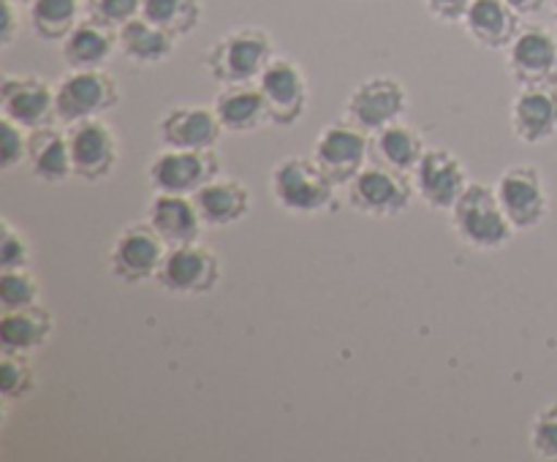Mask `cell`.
Masks as SVG:
<instances>
[{
    "mask_svg": "<svg viewBox=\"0 0 557 462\" xmlns=\"http://www.w3.org/2000/svg\"><path fill=\"white\" fill-rule=\"evenodd\" d=\"M275 204L292 215H319L337 207V185L310 155H288L270 174Z\"/></svg>",
    "mask_w": 557,
    "mask_h": 462,
    "instance_id": "1",
    "label": "cell"
},
{
    "mask_svg": "<svg viewBox=\"0 0 557 462\" xmlns=\"http://www.w3.org/2000/svg\"><path fill=\"white\" fill-rule=\"evenodd\" d=\"M451 228L457 237L476 250H500L515 237V223L509 221L506 210L500 207L495 185L468 183L460 199L449 210Z\"/></svg>",
    "mask_w": 557,
    "mask_h": 462,
    "instance_id": "2",
    "label": "cell"
},
{
    "mask_svg": "<svg viewBox=\"0 0 557 462\" xmlns=\"http://www.w3.org/2000/svg\"><path fill=\"white\" fill-rule=\"evenodd\" d=\"M275 58V43L261 27H237L218 38L205 52V68L218 85L256 82L267 63Z\"/></svg>",
    "mask_w": 557,
    "mask_h": 462,
    "instance_id": "3",
    "label": "cell"
},
{
    "mask_svg": "<svg viewBox=\"0 0 557 462\" xmlns=\"http://www.w3.org/2000/svg\"><path fill=\"white\" fill-rule=\"evenodd\" d=\"M348 188V204L354 212L368 217H397L411 207L417 188L413 177L406 172L386 166V163H368Z\"/></svg>",
    "mask_w": 557,
    "mask_h": 462,
    "instance_id": "4",
    "label": "cell"
},
{
    "mask_svg": "<svg viewBox=\"0 0 557 462\" xmlns=\"http://www.w3.org/2000/svg\"><path fill=\"white\" fill-rule=\"evenodd\" d=\"M370 150H373V136L368 130L354 125L351 120H335L319 130L310 158L337 188H346L370 163Z\"/></svg>",
    "mask_w": 557,
    "mask_h": 462,
    "instance_id": "5",
    "label": "cell"
},
{
    "mask_svg": "<svg viewBox=\"0 0 557 462\" xmlns=\"http://www.w3.org/2000/svg\"><path fill=\"white\" fill-rule=\"evenodd\" d=\"M166 253L169 245L163 242L161 234L150 223H131L114 237L107 255V270L114 280L139 286V283L156 280Z\"/></svg>",
    "mask_w": 557,
    "mask_h": 462,
    "instance_id": "6",
    "label": "cell"
},
{
    "mask_svg": "<svg viewBox=\"0 0 557 462\" xmlns=\"http://www.w3.org/2000/svg\"><path fill=\"white\" fill-rule=\"evenodd\" d=\"M54 107H58V120L65 125L103 117L120 107V87L103 68L69 71L54 85Z\"/></svg>",
    "mask_w": 557,
    "mask_h": 462,
    "instance_id": "7",
    "label": "cell"
},
{
    "mask_svg": "<svg viewBox=\"0 0 557 462\" xmlns=\"http://www.w3.org/2000/svg\"><path fill=\"white\" fill-rule=\"evenodd\" d=\"M215 177H221V155L215 150L163 147L147 166V179H150L152 190H161V193L194 196Z\"/></svg>",
    "mask_w": 557,
    "mask_h": 462,
    "instance_id": "8",
    "label": "cell"
},
{
    "mask_svg": "<svg viewBox=\"0 0 557 462\" xmlns=\"http://www.w3.org/2000/svg\"><path fill=\"white\" fill-rule=\"evenodd\" d=\"M259 85L261 98L267 103V114H270L272 125H281V128H292L308 112L310 101V87H308V74L302 71V65L292 58H275L267 63V68L261 71V76L256 79Z\"/></svg>",
    "mask_w": 557,
    "mask_h": 462,
    "instance_id": "9",
    "label": "cell"
},
{
    "mask_svg": "<svg viewBox=\"0 0 557 462\" xmlns=\"http://www.w3.org/2000/svg\"><path fill=\"white\" fill-rule=\"evenodd\" d=\"M156 283L172 297H205L221 283V259L201 242L169 248Z\"/></svg>",
    "mask_w": 557,
    "mask_h": 462,
    "instance_id": "10",
    "label": "cell"
},
{
    "mask_svg": "<svg viewBox=\"0 0 557 462\" xmlns=\"http://www.w3.org/2000/svg\"><path fill=\"white\" fill-rule=\"evenodd\" d=\"M65 136H69L74 177L85 183H101L112 177L120 161V141L112 125L103 123V117L79 120L65 128Z\"/></svg>",
    "mask_w": 557,
    "mask_h": 462,
    "instance_id": "11",
    "label": "cell"
},
{
    "mask_svg": "<svg viewBox=\"0 0 557 462\" xmlns=\"http://www.w3.org/2000/svg\"><path fill=\"white\" fill-rule=\"evenodd\" d=\"M408 112V90L395 76H370L359 82L346 98V120L370 136L397 123Z\"/></svg>",
    "mask_w": 557,
    "mask_h": 462,
    "instance_id": "12",
    "label": "cell"
},
{
    "mask_svg": "<svg viewBox=\"0 0 557 462\" xmlns=\"http://www.w3.org/2000/svg\"><path fill=\"white\" fill-rule=\"evenodd\" d=\"M495 193L517 232H531L547 221L549 190L542 172L531 163H517L506 168L495 183Z\"/></svg>",
    "mask_w": 557,
    "mask_h": 462,
    "instance_id": "13",
    "label": "cell"
},
{
    "mask_svg": "<svg viewBox=\"0 0 557 462\" xmlns=\"http://www.w3.org/2000/svg\"><path fill=\"white\" fill-rule=\"evenodd\" d=\"M411 177L422 204L435 212H449L471 183L462 158L446 147H428Z\"/></svg>",
    "mask_w": 557,
    "mask_h": 462,
    "instance_id": "14",
    "label": "cell"
},
{
    "mask_svg": "<svg viewBox=\"0 0 557 462\" xmlns=\"http://www.w3.org/2000/svg\"><path fill=\"white\" fill-rule=\"evenodd\" d=\"M506 65L520 87L557 85V36L542 25L522 27L506 49Z\"/></svg>",
    "mask_w": 557,
    "mask_h": 462,
    "instance_id": "15",
    "label": "cell"
},
{
    "mask_svg": "<svg viewBox=\"0 0 557 462\" xmlns=\"http://www.w3.org/2000/svg\"><path fill=\"white\" fill-rule=\"evenodd\" d=\"M0 112L3 117L38 128L58 120L54 107V85L36 74H3L0 79Z\"/></svg>",
    "mask_w": 557,
    "mask_h": 462,
    "instance_id": "16",
    "label": "cell"
},
{
    "mask_svg": "<svg viewBox=\"0 0 557 462\" xmlns=\"http://www.w3.org/2000/svg\"><path fill=\"white\" fill-rule=\"evenodd\" d=\"M226 134L215 109L201 103H180L158 120V139L163 147L180 150H215Z\"/></svg>",
    "mask_w": 557,
    "mask_h": 462,
    "instance_id": "17",
    "label": "cell"
},
{
    "mask_svg": "<svg viewBox=\"0 0 557 462\" xmlns=\"http://www.w3.org/2000/svg\"><path fill=\"white\" fill-rule=\"evenodd\" d=\"M511 130L522 145H544L557 134V85L520 87L511 101Z\"/></svg>",
    "mask_w": 557,
    "mask_h": 462,
    "instance_id": "18",
    "label": "cell"
},
{
    "mask_svg": "<svg viewBox=\"0 0 557 462\" xmlns=\"http://www.w3.org/2000/svg\"><path fill=\"white\" fill-rule=\"evenodd\" d=\"M145 221L161 234V239L169 248H174V245L199 242L201 228L207 226V223L201 221L199 210H196L194 196L161 193V190L152 193L150 204H147Z\"/></svg>",
    "mask_w": 557,
    "mask_h": 462,
    "instance_id": "19",
    "label": "cell"
},
{
    "mask_svg": "<svg viewBox=\"0 0 557 462\" xmlns=\"http://www.w3.org/2000/svg\"><path fill=\"white\" fill-rule=\"evenodd\" d=\"M120 52L117 30L103 22L85 16L69 36L60 41V58H63L69 71H87L103 68L112 60V54Z\"/></svg>",
    "mask_w": 557,
    "mask_h": 462,
    "instance_id": "20",
    "label": "cell"
},
{
    "mask_svg": "<svg viewBox=\"0 0 557 462\" xmlns=\"http://www.w3.org/2000/svg\"><path fill=\"white\" fill-rule=\"evenodd\" d=\"M522 16L506 0H473L462 16L468 36L484 49H509L517 38Z\"/></svg>",
    "mask_w": 557,
    "mask_h": 462,
    "instance_id": "21",
    "label": "cell"
},
{
    "mask_svg": "<svg viewBox=\"0 0 557 462\" xmlns=\"http://www.w3.org/2000/svg\"><path fill=\"white\" fill-rule=\"evenodd\" d=\"M212 109H215L223 130H228V134H250V130H259L261 125L270 123L267 103L256 82L221 85L218 96L212 98Z\"/></svg>",
    "mask_w": 557,
    "mask_h": 462,
    "instance_id": "22",
    "label": "cell"
},
{
    "mask_svg": "<svg viewBox=\"0 0 557 462\" xmlns=\"http://www.w3.org/2000/svg\"><path fill=\"white\" fill-rule=\"evenodd\" d=\"M196 210L207 226H232L248 217L250 190L234 177H215L194 193Z\"/></svg>",
    "mask_w": 557,
    "mask_h": 462,
    "instance_id": "23",
    "label": "cell"
},
{
    "mask_svg": "<svg viewBox=\"0 0 557 462\" xmlns=\"http://www.w3.org/2000/svg\"><path fill=\"white\" fill-rule=\"evenodd\" d=\"M27 163H30L33 177L41 179V183L54 185L71 177L74 166H71L65 130H60L54 123L30 128V136H27Z\"/></svg>",
    "mask_w": 557,
    "mask_h": 462,
    "instance_id": "24",
    "label": "cell"
},
{
    "mask_svg": "<svg viewBox=\"0 0 557 462\" xmlns=\"http://www.w3.org/2000/svg\"><path fill=\"white\" fill-rule=\"evenodd\" d=\"M54 315L41 302L30 308L3 310L0 319V348L14 353H30L52 337Z\"/></svg>",
    "mask_w": 557,
    "mask_h": 462,
    "instance_id": "25",
    "label": "cell"
},
{
    "mask_svg": "<svg viewBox=\"0 0 557 462\" xmlns=\"http://www.w3.org/2000/svg\"><path fill=\"white\" fill-rule=\"evenodd\" d=\"M117 47L125 60L136 65H158L166 63L177 49V38L150 22L147 16H136V20L125 22L117 30Z\"/></svg>",
    "mask_w": 557,
    "mask_h": 462,
    "instance_id": "26",
    "label": "cell"
},
{
    "mask_svg": "<svg viewBox=\"0 0 557 462\" xmlns=\"http://www.w3.org/2000/svg\"><path fill=\"white\" fill-rule=\"evenodd\" d=\"M373 150L379 161L386 163V166L413 174V168L419 166V161L428 152V141H424L422 130L397 120V123L386 125L384 130L373 134Z\"/></svg>",
    "mask_w": 557,
    "mask_h": 462,
    "instance_id": "27",
    "label": "cell"
},
{
    "mask_svg": "<svg viewBox=\"0 0 557 462\" xmlns=\"http://www.w3.org/2000/svg\"><path fill=\"white\" fill-rule=\"evenodd\" d=\"M87 0H30L27 25L41 41H63L82 20Z\"/></svg>",
    "mask_w": 557,
    "mask_h": 462,
    "instance_id": "28",
    "label": "cell"
},
{
    "mask_svg": "<svg viewBox=\"0 0 557 462\" xmlns=\"http://www.w3.org/2000/svg\"><path fill=\"white\" fill-rule=\"evenodd\" d=\"M141 16L156 22L174 38H185L201 25L205 5H201V0H145Z\"/></svg>",
    "mask_w": 557,
    "mask_h": 462,
    "instance_id": "29",
    "label": "cell"
},
{
    "mask_svg": "<svg viewBox=\"0 0 557 462\" xmlns=\"http://www.w3.org/2000/svg\"><path fill=\"white\" fill-rule=\"evenodd\" d=\"M33 391H36V373L27 362V353H0V397L5 402H16L30 397Z\"/></svg>",
    "mask_w": 557,
    "mask_h": 462,
    "instance_id": "30",
    "label": "cell"
},
{
    "mask_svg": "<svg viewBox=\"0 0 557 462\" xmlns=\"http://www.w3.org/2000/svg\"><path fill=\"white\" fill-rule=\"evenodd\" d=\"M41 299V283L27 266L22 270H0V304L3 310L30 308Z\"/></svg>",
    "mask_w": 557,
    "mask_h": 462,
    "instance_id": "31",
    "label": "cell"
},
{
    "mask_svg": "<svg viewBox=\"0 0 557 462\" xmlns=\"http://www.w3.org/2000/svg\"><path fill=\"white\" fill-rule=\"evenodd\" d=\"M528 440H531L533 454L542 457V460H557V400L547 402L533 416Z\"/></svg>",
    "mask_w": 557,
    "mask_h": 462,
    "instance_id": "32",
    "label": "cell"
},
{
    "mask_svg": "<svg viewBox=\"0 0 557 462\" xmlns=\"http://www.w3.org/2000/svg\"><path fill=\"white\" fill-rule=\"evenodd\" d=\"M27 264H30V242L9 217H3L0 221V270H22Z\"/></svg>",
    "mask_w": 557,
    "mask_h": 462,
    "instance_id": "33",
    "label": "cell"
},
{
    "mask_svg": "<svg viewBox=\"0 0 557 462\" xmlns=\"http://www.w3.org/2000/svg\"><path fill=\"white\" fill-rule=\"evenodd\" d=\"M27 136H30V128L9 117L0 120V163H3V172H11L22 161H27Z\"/></svg>",
    "mask_w": 557,
    "mask_h": 462,
    "instance_id": "34",
    "label": "cell"
},
{
    "mask_svg": "<svg viewBox=\"0 0 557 462\" xmlns=\"http://www.w3.org/2000/svg\"><path fill=\"white\" fill-rule=\"evenodd\" d=\"M141 9H145V0H87V16L114 27V30H120L125 22L136 20Z\"/></svg>",
    "mask_w": 557,
    "mask_h": 462,
    "instance_id": "35",
    "label": "cell"
},
{
    "mask_svg": "<svg viewBox=\"0 0 557 462\" xmlns=\"http://www.w3.org/2000/svg\"><path fill=\"white\" fill-rule=\"evenodd\" d=\"M22 30V3L3 0V20H0V47L9 49Z\"/></svg>",
    "mask_w": 557,
    "mask_h": 462,
    "instance_id": "36",
    "label": "cell"
},
{
    "mask_svg": "<svg viewBox=\"0 0 557 462\" xmlns=\"http://www.w3.org/2000/svg\"><path fill=\"white\" fill-rule=\"evenodd\" d=\"M473 0H424V5H428L430 16L438 22H446V25H455V22H462V16H466L468 5H471Z\"/></svg>",
    "mask_w": 557,
    "mask_h": 462,
    "instance_id": "37",
    "label": "cell"
},
{
    "mask_svg": "<svg viewBox=\"0 0 557 462\" xmlns=\"http://www.w3.org/2000/svg\"><path fill=\"white\" fill-rule=\"evenodd\" d=\"M506 3H509L520 16H533L544 9L547 0H506Z\"/></svg>",
    "mask_w": 557,
    "mask_h": 462,
    "instance_id": "38",
    "label": "cell"
},
{
    "mask_svg": "<svg viewBox=\"0 0 557 462\" xmlns=\"http://www.w3.org/2000/svg\"><path fill=\"white\" fill-rule=\"evenodd\" d=\"M20 3H22V5H27V3H30V0H20Z\"/></svg>",
    "mask_w": 557,
    "mask_h": 462,
    "instance_id": "39",
    "label": "cell"
},
{
    "mask_svg": "<svg viewBox=\"0 0 557 462\" xmlns=\"http://www.w3.org/2000/svg\"><path fill=\"white\" fill-rule=\"evenodd\" d=\"M555 20H557V0H555Z\"/></svg>",
    "mask_w": 557,
    "mask_h": 462,
    "instance_id": "40",
    "label": "cell"
}]
</instances>
